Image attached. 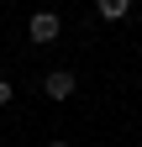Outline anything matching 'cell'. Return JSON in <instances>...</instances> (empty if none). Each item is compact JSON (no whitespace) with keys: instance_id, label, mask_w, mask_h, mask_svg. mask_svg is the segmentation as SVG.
Instances as JSON below:
<instances>
[{"instance_id":"3","label":"cell","mask_w":142,"mask_h":147,"mask_svg":"<svg viewBox=\"0 0 142 147\" xmlns=\"http://www.w3.org/2000/svg\"><path fill=\"white\" fill-rule=\"evenodd\" d=\"M95 11L105 16V21H121V16L132 11V0H95Z\"/></svg>"},{"instance_id":"2","label":"cell","mask_w":142,"mask_h":147,"mask_svg":"<svg viewBox=\"0 0 142 147\" xmlns=\"http://www.w3.org/2000/svg\"><path fill=\"white\" fill-rule=\"evenodd\" d=\"M42 89H47V100H68V95L79 89V79H74L68 68H53L47 79H42Z\"/></svg>"},{"instance_id":"5","label":"cell","mask_w":142,"mask_h":147,"mask_svg":"<svg viewBox=\"0 0 142 147\" xmlns=\"http://www.w3.org/2000/svg\"><path fill=\"white\" fill-rule=\"evenodd\" d=\"M47 147H68V142H47Z\"/></svg>"},{"instance_id":"1","label":"cell","mask_w":142,"mask_h":147,"mask_svg":"<svg viewBox=\"0 0 142 147\" xmlns=\"http://www.w3.org/2000/svg\"><path fill=\"white\" fill-rule=\"evenodd\" d=\"M58 32H63V21H58L53 11H37V16L26 21V37H32V42H58Z\"/></svg>"},{"instance_id":"4","label":"cell","mask_w":142,"mask_h":147,"mask_svg":"<svg viewBox=\"0 0 142 147\" xmlns=\"http://www.w3.org/2000/svg\"><path fill=\"white\" fill-rule=\"evenodd\" d=\"M0 105H11V84L5 79H0Z\"/></svg>"}]
</instances>
